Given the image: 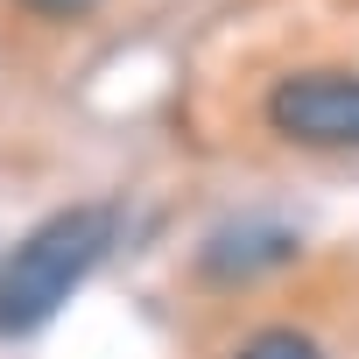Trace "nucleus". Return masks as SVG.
Masks as SVG:
<instances>
[{"instance_id": "f257e3e1", "label": "nucleus", "mask_w": 359, "mask_h": 359, "mask_svg": "<svg viewBox=\"0 0 359 359\" xmlns=\"http://www.w3.org/2000/svg\"><path fill=\"white\" fill-rule=\"evenodd\" d=\"M113 233H120L113 205H64L36 233H22L15 254L0 261V345L36 338L78 296V282L113 254Z\"/></svg>"}, {"instance_id": "f03ea898", "label": "nucleus", "mask_w": 359, "mask_h": 359, "mask_svg": "<svg viewBox=\"0 0 359 359\" xmlns=\"http://www.w3.org/2000/svg\"><path fill=\"white\" fill-rule=\"evenodd\" d=\"M268 127L317 155L359 148V71H289L268 92Z\"/></svg>"}, {"instance_id": "7ed1b4c3", "label": "nucleus", "mask_w": 359, "mask_h": 359, "mask_svg": "<svg viewBox=\"0 0 359 359\" xmlns=\"http://www.w3.org/2000/svg\"><path fill=\"white\" fill-rule=\"evenodd\" d=\"M282 261H296V233L275 226V219H233V226H219L212 247H205V275H212L219 289H240V282H254V275H268V268H282Z\"/></svg>"}, {"instance_id": "20e7f679", "label": "nucleus", "mask_w": 359, "mask_h": 359, "mask_svg": "<svg viewBox=\"0 0 359 359\" xmlns=\"http://www.w3.org/2000/svg\"><path fill=\"white\" fill-rule=\"evenodd\" d=\"M240 359H324V345H317L303 324H261V331L240 345Z\"/></svg>"}, {"instance_id": "39448f33", "label": "nucleus", "mask_w": 359, "mask_h": 359, "mask_svg": "<svg viewBox=\"0 0 359 359\" xmlns=\"http://www.w3.org/2000/svg\"><path fill=\"white\" fill-rule=\"evenodd\" d=\"M22 8H29V15H43V22H85L99 0H22Z\"/></svg>"}]
</instances>
